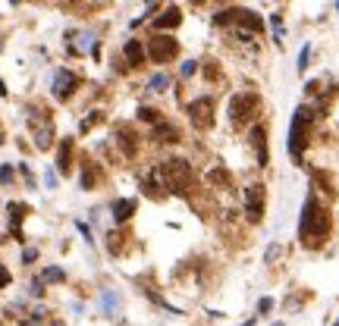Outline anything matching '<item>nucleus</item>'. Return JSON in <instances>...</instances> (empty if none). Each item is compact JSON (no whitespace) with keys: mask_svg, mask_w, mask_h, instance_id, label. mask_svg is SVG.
I'll use <instances>...</instances> for the list:
<instances>
[{"mask_svg":"<svg viewBox=\"0 0 339 326\" xmlns=\"http://www.w3.org/2000/svg\"><path fill=\"white\" fill-rule=\"evenodd\" d=\"M72 91H75V75L66 72V69L57 72V79H54V98H57V100H66Z\"/></svg>","mask_w":339,"mask_h":326,"instance_id":"1a4fd4ad","label":"nucleus"},{"mask_svg":"<svg viewBox=\"0 0 339 326\" xmlns=\"http://www.w3.org/2000/svg\"><path fill=\"white\" fill-rule=\"evenodd\" d=\"M41 286H44V279H35V282H32V295H41V292H44Z\"/></svg>","mask_w":339,"mask_h":326,"instance_id":"bb28decb","label":"nucleus"},{"mask_svg":"<svg viewBox=\"0 0 339 326\" xmlns=\"http://www.w3.org/2000/svg\"><path fill=\"white\" fill-rule=\"evenodd\" d=\"M50 135H54V132H50V123H47V126H41V129H35V144H38L41 151H47V148H50Z\"/></svg>","mask_w":339,"mask_h":326,"instance_id":"dca6fc26","label":"nucleus"},{"mask_svg":"<svg viewBox=\"0 0 339 326\" xmlns=\"http://www.w3.org/2000/svg\"><path fill=\"white\" fill-rule=\"evenodd\" d=\"M254 110H258V98H254V94H236V98H233V107H230L233 123L242 126L245 119L254 116Z\"/></svg>","mask_w":339,"mask_h":326,"instance_id":"39448f33","label":"nucleus"},{"mask_svg":"<svg viewBox=\"0 0 339 326\" xmlns=\"http://www.w3.org/2000/svg\"><path fill=\"white\" fill-rule=\"evenodd\" d=\"M116 144H123L126 157H132V154H135V135L129 132V129H116Z\"/></svg>","mask_w":339,"mask_h":326,"instance_id":"2eb2a0df","label":"nucleus"},{"mask_svg":"<svg viewBox=\"0 0 339 326\" xmlns=\"http://www.w3.org/2000/svg\"><path fill=\"white\" fill-rule=\"evenodd\" d=\"M44 282H63L66 279V273L60 267H44V276H41Z\"/></svg>","mask_w":339,"mask_h":326,"instance_id":"6ab92c4d","label":"nucleus"},{"mask_svg":"<svg viewBox=\"0 0 339 326\" xmlns=\"http://www.w3.org/2000/svg\"><path fill=\"white\" fill-rule=\"evenodd\" d=\"M50 326H63V323H60V320H54V323H50Z\"/></svg>","mask_w":339,"mask_h":326,"instance_id":"c85d7f7f","label":"nucleus"},{"mask_svg":"<svg viewBox=\"0 0 339 326\" xmlns=\"http://www.w3.org/2000/svg\"><path fill=\"white\" fill-rule=\"evenodd\" d=\"M330 226H333V223H330V210L314 198V195H308V201H305V207H302V220H299L302 245H308V248L324 245L327 235H330Z\"/></svg>","mask_w":339,"mask_h":326,"instance_id":"f257e3e1","label":"nucleus"},{"mask_svg":"<svg viewBox=\"0 0 339 326\" xmlns=\"http://www.w3.org/2000/svg\"><path fill=\"white\" fill-rule=\"evenodd\" d=\"M160 176L170 192H189L195 182V169L189 166V160H167L160 166Z\"/></svg>","mask_w":339,"mask_h":326,"instance_id":"f03ea898","label":"nucleus"},{"mask_svg":"<svg viewBox=\"0 0 339 326\" xmlns=\"http://www.w3.org/2000/svg\"><path fill=\"white\" fill-rule=\"evenodd\" d=\"M273 326H283V323H273Z\"/></svg>","mask_w":339,"mask_h":326,"instance_id":"7c9ffc66","label":"nucleus"},{"mask_svg":"<svg viewBox=\"0 0 339 326\" xmlns=\"http://www.w3.org/2000/svg\"><path fill=\"white\" fill-rule=\"evenodd\" d=\"M57 169L60 173H69V141L60 144V157H57Z\"/></svg>","mask_w":339,"mask_h":326,"instance_id":"f3484780","label":"nucleus"},{"mask_svg":"<svg viewBox=\"0 0 339 326\" xmlns=\"http://www.w3.org/2000/svg\"><path fill=\"white\" fill-rule=\"evenodd\" d=\"M154 141H179V135H176V129L167 123V119H160V123H154Z\"/></svg>","mask_w":339,"mask_h":326,"instance_id":"f8f14e48","label":"nucleus"},{"mask_svg":"<svg viewBox=\"0 0 339 326\" xmlns=\"http://www.w3.org/2000/svg\"><path fill=\"white\" fill-rule=\"evenodd\" d=\"M245 213H248L251 223H261V217H264V185L245 188Z\"/></svg>","mask_w":339,"mask_h":326,"instance_id":"423d86ee","label":"nucleus"},{"mask_svg":"<svg viewBox=\"0 0 339 326\" xmlns=\"http://www.w3.org/2000/svg\"><path fill=\"white\" fill-rule=\"evenodd\" d=\"M336 326H339V323H336Z\"/></svg>","mask_w":339,"mask_h":326,"instance_id":"2f4dec72","label":"nucleus"},{"mask_svg":"<svg viewBox=\"0 0 339 326\" xmlns=\"http://www.w3.org/2000/svg\"><path fill=\"white\" fill-rule=\"evenodd\" d=\"M251 144L258 151V166H267V141H264V129L261 126L251 129Z\"/></svg>","mask_w":339,"mask_h":326,"instance_id":"9b49d317","label":"nucleus"},{"mask_svg":"<svg viewBox=\"0 0 339 326\" xmlns=\"http://www.w3.org/2000/svg\"><path fill=\"white\" fill-rule=\"evenodd\" d=\"M179 10H176V6H170V10H164V16H157L154 19V29H176V25H179Z\"/></svg>","mask_w":339,"mask_h":326,"instance_id":"ddd939ff","label":"nucleus"},{"mask_svg":"<svg viewBox=\"0 0 339 326\" xmlns=\"http://www.w3.org/2000/svg\"><path fill=\"white\" fill-rule=\"evenodd\" d=\"M189 113H192V123L198 129H210V126H214V100H210V98H198L189 107Z\"/></svg>","mask_w":339,"mask_h":326,"instance_id":"0eeeda50","label":"nucleus"},{"mask_svg":"<svg viewBox=\"0 0 339 326\" xmlns=\"http://www.w3.org/2000/svg\"><path fill=\"white\" fill-rule=\"evenodd\" d=\"M91 44H95V38H91V32H85V35H79V44H75L72 50L82 54V50H91Z\"/></svg>","mask_w":339,"mask_h":326,"instance_id":"aec40b11","label":"nucleus"},{"mask_svg":"<svg viewBox=\"0 0 339 326\" xmlns=\"http://www.w3.org/2000/svg\"><path fill=\"white\" fill-rule=\"evenodd\" d=\"M6 282H10V273H6L3 267H0V286H6Z\"/></svg>","mask_w":339,"mask_h":326,"instance_id":"cd10ccee","label":"nucleus"},{"mask_svg":"<svg viewBox=\"0 0 339 326\" xmlns=\"http://www.w3.org/2000/svg\"><path fill=\"white\" fill-rule=\"evenodd\" d=\"M44 185H47V188L57 185V173H54V169H44Z\"/></svg>","mask_w":339,"mask_h":326,"instance_id":"b1692460","label":"nucleus"},{"mask_svg":"<svg viewBox=\"0 0 339 326\" xmlns=\"http://www.w3.org/2000/svg\"><path fill=\"white\" fill-rule=\"evenodd\" d=\"M308 126H311V110L299 107L292 116V129H289V154L295 160H302V151L308 144Z\"/></svg>","mask_w":339,"mask_h":326,"instance_id":"7ed1b4c3","label":"nucleus"},{"mask_svg":"<svg viewBox=\"0 0 339 326\" xmlns=\"http://www.w3.org/2000/svg\"><path fill=\"white\" fill-rule=\"evenodd\" d=\"M35 257H38V251H35V248H25V251H22V261H25V263H32Z\"/></svg>","mask_w":339,"mask_h":326,"instance_id":"393cba45","label":"nucleus"},{"mask_svg":"<svg viewBox=\"0 0 339 326\" xmlns=\"http://www.w3.org/2000/svg\"><path fill=\"white\" fill-rule=\"evenodd\" d=\"M167 85H170V75H164V72H157V75H151V79H148V88L151 91H164Z\"/></svg>","mask_w":339,"mask_h":326,"instance_id":"a211bd4d","label":"nucleus"},{"mask_svg":"<svg viewBox=\"0 0 339 326\" xmlns=\"http://www.w3.org/2000/svg\"><path fill=\"white\" fill-rule=\"evenodd\" d=\"M258 311H261V314H270V311H273V298H261Z\"/></svg>","mask_w":339,"mask_h":326,"instance_id":"5701e85b","label":"nucleus"},{"mask_svg":"<svg viewBox=\"0 0 339 326\" xmlns=\"http://www.w3.org/2000/svg\"><path fill=\"white\" fill-rule=\"evenodd\" d=\"M123 54H126V60H129V66H141L145 63V44H141V41H126V47H123Z\"/></svg>","mask_w":339,"mask_h":326,"instance_id":"9d476101","label":"nucleus"},{"mask_svg":"<svg viewBox=\"0 0 339 326\" xmlns=\"http://www.w3.org/2000/svg\"><path fill=\"white\" fill-rule=\"evenodd\" d=\"M308 54H311V44H305L302 54H299V69H302V72H305V66H308Z\"/></svg>","mask_w":339,"mask_h":326,"instance_id":"412c9836","label":"nucleus"},{"mask_svg":"<svg viewBox=\"0 0 339 326\" xmlns=\"http://www.w3.org/2000/svg\"><path fill=\"white\" fill-rule=\"evenodd\" d=\"M132 210H135V201H132V198H123V201H113V220H116V223H123V220H129V217H132Z\"/></svg>","mask_w":339,"mask_h":326,"instance_id":"4468645a","label":"nucleus"},{"mask_svg":"<svg viewBox=\"0 0 339 326\" xmlns=\"http://www.w3.org/2000/svg\"><path fill=\"white\" fill-rule=\"evenodd\" d=\"M98 307H101V314H104V317H116V314H120V292H113V289H101V295H98Z\"/></svg>","mask_w":339,"mask_h":326,"instance_id":"6e6552de","label":"nucleus"},{"mask_svg":"<svg viewBox=\"0 0 339 326\" xmlns=\"http://www.w3.org/2000/svg\"><path fill=\"white\" fill-rule=\"evenodd\" d=\"M192 72H195V60H185V63H182V75H185V79H189Z\"/></svg>","mask_w":339,"mask_h":326,"instance_id":"a878e982","label":"nucleus"},{"mask_svg":"<svg viewBox=\"0 0 339 326\" xmlns=\"http://www.w3.org/2000/svg\"><path fill=\"white\" fill-rule=\"evenodd\" d=\"M10 179H13V166H10V163H3V166H0V182H10Z\"/></svg>","mask_w":339,"mask_h":326,"instance_id":"4be33fe9","label":"nucleus"},{"mask_svg":"<svg viewBox=\"0 0 339 326\" xmlns=\"http://www.w3.org/2000/svg\"><path fill=\"white\" fill-rule=\"evenodd\" d=\"M176 50H179V44H176L173 38H167V35H154L145 44V54L151 63H167L170 57H176Z\"/></svg>","mask_w":339,"mask_h":326,"instance_id":"20e7f679","label":"nucleus"},{"mask_svg":"<svg viewBox=\"0 0 339 326\" xmlns=\"http://www.w3.org/2000/svg\"><path fill=\"white\" fill-rule=\"evenodd\" d=\"M245 326H254V320H248V323H245Z\"/></svg>","mask_w":339,"mask_h":326,"instance_id":"c756f323","label":"nucleus"}]
</instances>
